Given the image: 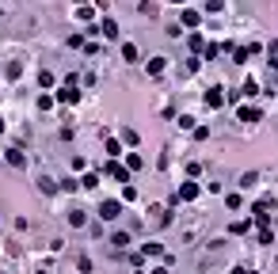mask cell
I'll list each match as a JSON object with an SVG mask.
<instances>
[{
  "instance_id": "11",
  "label": "cell",
  "mask_w": 278,
  "mask_h": 274,
  "mask_svg": "<svg viewBox=\"0 0 278 274\" xmlns=\"http://www.w3.org/2000/svg\"><path fill=\"white\" fill-rule=\"evenodd\" d=\"M187 50L194 54V58H198V54H206V42H202V34H190V38H187Z\"/></svg>"
},
{
  "instance_id": "24",
  "label": "cell",
  "mask_w": 278,
  "mask_h": 274,
  "mask_svg": "<svg viewBox=\"0 0 278 274\" xmlns=\"http://www.w3.org/2000/svg\"><path fill=\"white\" fill-rule=\"evenodd\" d=\"M255 179H259L255 172H244V175H240V187H255Z\"/></svg>"
},
{
  "instance_id": "15",
  "label": "cell",
  "mask_w": 278,
  "mask_h": 274,
  "mask_svg": "<svg viewBox=\"0 0 278 274\" xmlns=\"http://www.w3.org/2000/svg\"><path fill=\"white\" fill-rule=\"evenodd\" d=\"M103 38H118V23H115V19H103Z\"/></svg>"
},
{
  "instance_id": "16",
  "label": "cell",
  "mask_w": 278,
  "mask_h": 274,
  "mask_svg": "<svg viewBox=\"0 0 278 274\" xmlns=\"http://www.w3.org/2000/svg\"><path fill=\"white\" fill-rule=\"evenodd\" d=\"M248 58H251V50H248V46H233V61H236V65H244Z\"/></svg>"
},
{
  "instance_id": "26",
  "label": "cell",
  "mask_w": 278,
  "mask_h": 274,
  "mask_svg": "<svg viewBox=\"0 0 278 274\" xmlns=\"http://www.w3.org/2000/svg\"><path fill=\"white\" fill-rule=\"evenodd\" d=\"M259 244H275V229H259Z\"/></svg>"
},
{
  "instance_id": "32",
  "label": "cell",
  "mask_w": 278,
  "mask_h": 274,
  "mask_svg": "<svg viewBox=\"0 0 278 274\" xmlns=\"http://www.w3.org/2000/svg\"><path fill=\"white\" fill-rule=\"evenodd\" d=\"M271 69L278 72V50H275V54H271Z\"/></svg>"
},
{
  "instance_id": "9",
  "label": "cell",
  "mask_w": 278,
  "mask_h": 274,
  "mask_svg": "<svg viewBox=\"0 0 278 274\" xmlns=\"http://www.w3.org/2000/svg\"><path fill=\"white\" fill-rule=\"evenodd\" d=\"M107 172L115 175V179H122V183H126V175H130V168H126V164H118V160H111V164H107Z\"/></svg>"
},
{
  "instance_id": "12",
  "label": "cell",
  "mask_w": 278,
  "mask_h": 274,
  "mask_svg": "<svg viewBox=\"0 0 278 274\" xmlns=\"http://www.w3.org/2000/svg\"><path fill=\"white\" fill-rule=\"evenodd\" d=\"M4 160H8L12 168H23V149H8V152H4Z\"/></svg>"
},
{
  "instance_id": "25",
  "label": "cell",
  "mask_w": 278,
  "mask_h": 274,
  "mask_svg": "<svg viewBox=\"0 0 278 274\" xmlns=\"http://www.w3.org/2000/svg\"><path fill=\"white\" fill-rule=\"evenodd\" d=\"M38 88H54V72H38Z\"/></svg>"
},
{
  "instance_id": "23",
  "label": "cell",
  "mask_w": 278,
  "mask_h": 274,
  "mask_svg": "<svg viewBox=\"0 0 278 274\" xmlns=\"http://www.w3.org/2000/svg\"><path fill=\"white\" fill-rule=\"evenodd\" d=\"M122 141H126V145H130V149H133V145L141 141V133H137V130H126V133H122Z\"/></svg>"
},
{
  "instance_id": "29",
  "label": "cell",
  "mask_w": 278,
  "mask_h": 274,
  "mask_svg": "<svg viewBox=\"0 0 278 274\" xmlns=\"http://www.w3.org/2000/svg\"><path fill=\"white\" fill-rule=\"evenodd\" d=\"M76 19H84V23H88V19H95V12H92V8H76Z\"/></svg>"
},
{
  "instance_id": "20",
  "label": "cell",
  "mask_w": 278,
  "mask_h": 274,
  "mask_svg": "<svg viewBox=\"0 0 278 274\" xmlns=\"http://www.w3.org/2000/svg\"><path fill=\"white\" fill-rule=\"evenodd\" d=\"M111 244H115V247H130V232H115Z\"/></svg>"
},
{
  "instance_id": "31",
  "label": "cell",
  "mask_w": 278,
  "mask_h": 274,
  "mask_svg": "<svg viewBox=\"0 0 278 274\" xmlns=\"http://www.w3.org/2000/svg\"><path fill=\"white\" fill-rule=\"evenodd\" d=\"M34 107H38V111H50V107H54V99H50V95H38V103H34Z\"/></svg>"
},
{
  "instance_id": "22",
  "label": "cell",
  "mask_w": 278,
  "mask_h": 274,
  "mask_svg": "<svg viewBox=\"0 0 278 274\" xmlns=\"http://www.w3.org/2000/svg\"><path fill=\"white\" fill-rule=\"evenodd\" d=\"M225 206H229V210H240V206H244V194H229V198H225Z\"/></svg>"
},
{
  "instance_id": "3",
  "label": "cell",
  "mask_w": 278,
  "mask_h": 274,
  "mask_svg": "<svg viewBox=\"0 0 278 274\" xmlns=\"http://www.w3.org/2000/svg\"><path fill=\"white\" fill-rule=\"evenodd\" d=\"M194 198H198V183H183L176 194V202H194Z\"/></svg>"
},
{
  "instance_id": "34",
  "label": "cell",
  "mask_w": 278,
  "mask_h": 274,
  "mask_svg": "<svg viewBox=\"0 0 278 274\" xmlns=\"http://www.w3.org/2000/svg\"><path fill=\"white\" fill-rule=\"evenodd\" d=\"M0 133H4V118H0Z\"/></svg>"
},
{
  "instance_id": "4",
  "label": "cell",
  "mask_w": 278,
  "mask_h": 274,
  "mask_svg": "<svg viewBox=\"0 0 278 274\" xmlns=\"http://www.w3.org/2000/svg\"><path fill=\"white\" fill-rule=\"evenodd\" d=\"M206 107H214V111L225 107V91H221V88H210V91H206Z\"/></svg>"
},
{
  "instance_id": "21",
  "label": "cell",
  "mask_w": 278,
  "mask_h": 274,
  "mask_svg": "<svg viewBox=\"0 0 278 274\" xmlns=\"http://www.w3.org/2000/svg\"><path fill=\"white\" fill-rule=\"evenodd\" d=\"M65 42L73 46V50H84V46H88V42H84V34H69V38H65Z\"/></svg>"
},
{
  "instance_id": "10",
  "label": "cell",
  "mask_w": 278,
  "mask_h": 274,
  "mask_svg": "<svg viewBox=\"0 0 278 274\" xmlns=\"http://www.w3.org/2000/svg\"><path fill=\"white\" fill-rule=\"evenodd\" d=\"M69 225H73V229H84V225H88V213H84V210H69Z\"/></svg>"
},
{
  "instance_id": "19",
  "label": "cell",
  "mask_w": 278,
  "mask_h": 274,
  "mask_svg": "<svg viewBox=\"0 0 278 274\" xmlns=\"http://www.w3.org/2000/svg\"><path fill=\"white\" fill-rule=\"evenodd\" d=\"M248 229H251V221H233V225H229V232H233V236H244Z\"/></svg>"
},
{
  "instance_id": "8",
  "label": "cell",
  "mask_w": 278,
  "mask_h": 274,
  "mask_svg": "<svg viewBox=\"0 0 278 274\" xmlns=\"http://www.w3.org/2000/svg\"><path fill=\"white\" fill-rule=\"evenodd\" d=\"M141 255H145V259H160V255H164V247H160V240H149V244L141 247Z\"/></svg>"
},
{
  "instance_id": "5",
  "label": "cell",
  "mask_w": 278,
  "mask_h": 274,
  "mask_svg": "<svg viewBox=\"0 0 278 274\" xmlns=\"http://www.w3.org/2000/svg\"><path fill=\"white\" fill-rule=\"evenodd\" d=\"M236 115H240V122H259V118H263V111H259V107H248V103H244V107H240Z\"/></svg>"
},
{
  "instance_id": "28",
  "label": "cell",
  "mask_w": 278,
  "mask_h": 274,
  "mask_svg": "<svg viewBox=\"0 0 278 274\" xmlns=\"http://www.w3.org/2000/svg\"><path fill=\"white\" fill-rule=\"evenodd\" d=\"M126 168H130V172H137V168H141V156H137V152H130V156H126Z\"/></svg>"
},
{
  "instance_id": "2",
  "label": "cell",
  "mask_w": 278,
  "mask_h": 274,
  "mask_svg": "<svg viewBox=\"0 0 278 274\" xmlns=\"http://www.w3.org/2000/svg\"><path fill=\"white\" fill-rule=\"evenodd\" d=\"M198 23H202L198 8H183V12H179V27H198Z\"/></svg>"
},
{
  "instance_id": "30",
  "label": "cell",
  "mask_w": 278,
  "mask_h": 274,
  "mask_svg": "<svg viewBox=\"0 0 278 274\" xmlns=\"http://www.w3.org/2000/svg\"><path fill=\"white\" fill-rule=\"evenodd\" d=\"M255 91H259V84H255V80H244V99H248V95H255Z\"/></svg>"
},
{
  "instance_id": "14",
  "label": "cell",
  "mask_w": 278,
  "mask_h": 274,
  "mask_svg": "<svg viewBox=\"0 0 278 274\" xmlns=\"http://www.w3.org/2000/svg\"><path fill=\"white\" fill-rule=\"evenodd\" d=\"M80 187H84V190H95V187H99V175H95V172H84V175H80Z\"/></svg>"
},
{
  "instance_id": "27",
  "label": "cell",
  "mask_w": 278,
  "mask_h": 274,
  "mask_svg": "<svg viewBox=\"0 0 278 274\" xmlns=\"http://www.w3.org/2000/svg\"><path fill=\"white\" fill-rule=\"evenodd\" d=\"M19 72H23V65H19V61H12V65H8V80H19Z\"/></svg>"
},
{
  "instance_id": "17",
  "label": "cell",
  "mask_w": 278,
  "mask_h": 274,
  "mask_svg": "<svg viewBox=\"0 0 278 274\" xmlns=\"http://www.w3.org/2000/svg\"><path fill=\"white\" fill-rule=\"evenodd\" d=\"M118 152H122V137H107V156L115 160Z\"/></svg>"
},
{
  "instance_id": "33",
  "label": "cell",
  "mask_w": 278,
  "mask_h": 274,
  "mask_svg": "<svg viewBox=\"0 0 278 274\" xmlns=\"http://www.w3.org/2000/svg\"><path fill=\"white\" fill-rule=\"evenodd\" d=\"M233 274H255V271H244V267H236V271Z\"/></svg>"
},
{
  "instance_id": "1",
  "label": "cell",
  "mask_w": 278,
  "mask_h": 274,
  "mask_svg": "<svg viewBox=\"0 0 278 274\" xmlns=\"http://www.w3.org/2000/svg\"><path fill=\"white\" fill-rule=\"evenodd\" d=\"M118 213H122V202H115V198H107V202H99V217H103V221H115Z\"/></svg>"
},
{
  "instance_id": "6",
  "label": "cell",
  "mask_w": 278,
  "mask_h": 274,
  "mask_svg": "<svg viewBox=\"0 0 278 274\" xmlns=\"http://www.w3.org/2000/svg\"><path fill=\"white\" fill-rule=\"evenodd\" d=\"M58 99H61V103H69V107H73V103H80V91H76V88H69V84H61Z\"/></svg>"
},
{
  "instance_id": "18",
  "label": "cell",
  "mask_w": 278,
  "mask_h": 274,
  "mask_svg": "<svg viewBox=\"0 0 278 274\" xmlns=\"http://www.w3.org/2000/svg\"><path fill=\"white\" fill-rule=\"evenodd\" d=\"M38 187H42L46 194H58V183H54V179H50V175H38Z\"/></svg>"
},
{
  "instance_id": "7",
  "label": "cell",
  "mask_w": 278,
  "mask_h": 274,
  "mask_svg": "<svg viewBox=\"0 0 278 274\" xmlns=\"http://www.w3.org/2000/svg\"><path fill=\"white\" fill-rule=\"evenodd\" d=\"M164 69H168V61H164V58H149L145 61V72H149V76H160Z\"/></svg>"
},
{
  "instance_id": "13",
  "label": "cell",
  "mask_w": 278,
  "mask_h": 274,
  "mask_svg": "<svg viewBox=\"0 0 278 274\" xmlns=\"http://www.w3.org/2000/svg\"><path fill=\"white\" fill-rule=\"evenodd\" d=\"M122 58H126V65H133V61L141 58V50H137L133 42H126V46H122Z\"/></svg>"
}]
</instances>
